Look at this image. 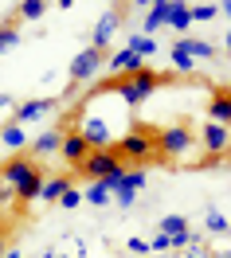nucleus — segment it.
Segmentation results:
<instances>
[{
    "instance_id": "obj_3",
    "label": "nucleus",
    "mask_w": 231,
    "mask_h": 258,
    "mask_svg": "<svg viewBox=\"0 0 231 258\" xmlns=\"http://www.w3.org/2000/svg\"><path fill=\"white\" fill-rule=\"evenodd\" d=\"M157 133H161L157 125L137 121V125H130L118 137L114 153L122 157V164H145V161H153V157H161V153H157Z\"/></svg>"
},
{
    "instance_id": "obj_40",
    "label": "nucleus",
    "mask_w": 231,
    "mask_h": 258,
    "mask_svg": "<svg viewBox=\"0 0 231 258\" xmlns=\"http://www.w3.org/2000/svg\"><path fill=\"white\" fill-rule=\"evenodd\" d=\"M227 90H231V82H227Z\"/></svg>"
},
{
    "instance_id": "obj_10",
    "label": "nucleus",
    "mask_w": 231,
    "mask_h": 258,
    "mask_svg": "<svg viewBox=\"0 0 231 258\" xmlns=\"http://www.w3.org/2000/svg\"><path fill=\"white\" fill-rule=\"evenodd\" d=\"M59 145H63V133H59V129H43V133H35L32 141H28V157L43 164L47 157L59 153Z\"/></svg>"
},
{
    "instance_id": "obj_36",
    "label": "nucleus",
    "mask_w": 231,
    "mask_h": 258,
    "mask_svg": "<svg viewBox=\"0 0 231 258\" xmlns=\"http://www.w3.org/2000/svg\"><path fill=\"white\" fill-rule=\"evenodd\" d=\"M4 258H24V254H20V250H4Z\"/></svg>"
},
{
    "instance_id": "obj_16",
    "label": "nucleus",
    "mask_w": 231,
    "mask_h": 258,
    "mask_svg": "<svg viewBox=\"0 0 231 258\" xmlns=\"http://www.w3.org/2000/svg\"><path fill=\"white\" fill-rule=\"evenodd\" d=\"M165 24H168V28H177V32H188V28H192V12H188V4H181V0H168Z\"/></svg>"
},
{
    "instance_id": "obj_32",
    "label": "nucleus",
    "mask_w": 231,
    "mask_h": 258,
    "mask_svg": "<svg viewBox=\"0 0 231 258\" xmlns=\"http://www.w3.org/2000/svg\"><path fill=\"white\" fill-rule=\"evenodd\" d=\"M126 246H130V254H149V239H130Z\"/></svg>"
},
{
    "instance_id": "obj_29",
    "label": "nucleus",
    "mask_w": 231,
    "mask_h": 258,
    "mask_svg": "<svg viewBox=\"0 0 231 258\" xmlns=\"http://www.w3.org/2000/svg\"><path fill=\"white\" fill-rule=\"evenodd\" d=\"M145 172H141V168H126V180H122V184H130L133 192H141V188H145Z\"/></svg>"
},
{
    "instance_id": "obj_26",
    "label": "nucleus",
    "mask_w": 231,
    "mask_h": 258,
    "mask_svg": "<svg viewBox=\"0 0 231 258\" xmlns=\"http://www.w3.org/2000/svg\"><path fill=\"white\" fill-rule=\"evenodd\" d=\"M172 67H181L184 75H188V71H196V59H192V55H188V51L181 47V39L172 43Z\"/></svg>"
},
{
    "instance_id": "obj_18",
    "label": "nucleus",
    "mask_w": 231,
    "mask_h": 258,
    "mask_svg": "<svg viewBox=\"0 0 231 258\" xmlns=\"http://www.w3.org/2000/svg\"><path fill=\"white\" fill-rule=\"evenodd\" d=\"M181 47L188 51L196 63H200V59H215V43H208V39H196V35H184Z\"/></svg>"
},
{
    "instance_id": "obj_23",
    "label": "nucleus",
    "mask_w": 231,
    "mask_h": 258,
    "mask_svg": "<svg viewBox=\"0 0 231 258\" xmlns=\"http://www.w3.org/2000/svg\"><path fill=\"white\" fill-rule=\"evenodd\" d=\"M157 231H161V235H168V239H177V235H184V231H188V219H184V215H165V219L157 223Z\"/></svg>"
},
{
    "instance_id": "obj_15",
    "label": "nucleus",
    "mask_w": 231,
    "mask_h": 258,
    "mask_svg": "<svg viewBox=\"0 0 231 258\" xmlns=\"http://www.w3.org/2000/svg\"><path fill=\"white\" fill-rule=\"evenodd\" d=\"M67 188H71V176H43V184H39V200H47V204H59Z\"/></svg>"
},
{
    "instance_id": "obj_21",
    "label": "nucleus",
    "mask_w": 231,
    "mask_h": 258,
    "mask_svg": "<svg viewBox=\"0 0 231 258\" xmlns=\"http://www.w3.org/2000/svg\"><path fill=\"white\" fill-rule=\"evenodd\" d=\"M43 12H47V4H43V0H24V4L12 8V16H16V20H39Z\"/></svg>"
},
{
    "instance_id": "obj_8",
    "label": "nucleus",
    "mask_w": 231,
    "mask_h": 258,
    "mask_svg": "<svg viewBox=\"0 0 231 258\" xmlns=\"http://www.w3.org/2000/svg\"><path fill=\"white\" fill-rule=\"evenodd\" d=\"M122 28V12L118 8H106L98 16V24H94V35H90V47H98L110 55V43H114V32Z\"/></svg>"
},
{
    "instance_id": "obj_7",
    "label": "nucleus",
    "mask_w": 231,
    "mask_h": 258,
    "mask_svg": "<svg viewBox=\"0 0 231 258\" xmlns=\"http://www.w3.org/2000/svg\"><path fill=\"white\" fill-rule=\"evenodd\" d=\"M196 145L204 149L208 157H223V153H227V145H231V133H227V125L204 121V125H200V133H196Z\"/></svg>"
},
{
    "instance_id": "obj_2",
    "label": "nucleus",
    "mask_w": 231,
    "mask_h": 258,
    "mask_svg": "<svg viewBox=\"0 0 231 258\" xmlns=\"http://www.w3.org/2000/svg\"><path fill=\"white\" fill-rule=\"evenodd\" d=\"M161 86H165V75H161V71H153V67L145 63L141 71H133V75H118V79H110L102 90H114V94L133 110V106H141L153 90H161Z\"/></svg>"
},
{
    "instance_id": "obj_37",
    "label": "nucleus",
    "mask_w": 231,
    "mask_h": 258,
    "mask_svg": "<svg viewBox=\"0 0 231 258\" xmlns=\"http://www.w3.org/2000/svg\"><path fill=\"white\" fill-rule=\"evenodd\" d=\"M223 47H227V55H231V32H227V39H223Z\"/></svg>"
},
{
    "instance_id": "obj_35",
    "label": "nucleus",
    "mask_w": 231,
    "mask_h": 258,
    "mask_svg": "<svg viewBox=\"0 0 231 258\" xmlns=\"http://www.w3.org/2000/svg\"><path fill=\"white\" fill-rule=\"evenodd\" d=\"M219 12H223V16L231 20V0H227V4H219Z\"/></svg>"
},
{
    "instance_id": "obj_20",
    "label": "nucleus",
    "mask_w": 231,
    "mask_h": 258,
    "mask_svg": "<svg viewBox=\"0 0 231 258\" xmlns=\"http://www.w3.org/2000/svg\"><path fill=\"white\" fill-rule=\"evenodd\" d=\"M126 47H130L133 55L145 63V59H153V55H157V39H149V35H133V39H126Z\"/></svg>"
},
{
    "instance_id": "obj_27",
    "label": "nucleus",
    "mask_w": 231,
    "mask_h": 258,
    "mask_svg": "<svg viewBox=\"0 0 231 258\" xmlns=\"http://www.w3.org/2000/svg\"><path fill=\"white\" fill-rule=\"evenodd\" d=\"M114 200H118V208H133V200H137V192H133L130 184H118V188H114Z\"/></svg>"
},
{
    "instance_id": "obj_6",
    "label": "nucleus",
    "mask_w": 231,
    "mask_h": 258,
    "mask_svg": "<svg viewBox=\"0 0 231 258\" xmlns=\"http://www.w3.org/2000/svg\"><path fill=\"white\" fill-rule=\"evenodd\" d=\"M102 67H106V51L98 47H86L79 51L75 59H71V86H79V82H90L94 75H98Z\"/></svg>"
},
{
    "instance_id": "obj_14",
    "label": "nucleus",
    "mask_w": 231,
    "mask_h": 258,
    "mask_svg": "<svg viewBox=\"0 0 231 258\" xmlns=\"http://www.w3.org/2000/svg\"><path fill=\"white\" fill-rule=\"evenodd\" d=\"M165 16H168V0H153V4H149V12H145V20H141V28H145L149 39H153V32H161V28H165Z\"/></svg>"
},
{
    "instance_id": "obj_33",
    "label": "nucleus",
    "mask_w": 231,
    "mask_h": 258,
    "mask_svg": "<svg viewBox=\"0 0 231 258\" xmlns=\"http://www.w3.org/2000/svg\"><path fill=\"white\" fill-rule=\"evenodd\" d=\"M4 110H16V98H12V94H4V90H0V113H4Z\"/></svg>"
},
{
    "instance_id": "obj_13",
    "label": "nucleus",
    "mask_w": 231,
    "mask_h": 258,
    "mask_svg": "<svg viewBox=\"0 0 231 258\" xmlns=\"http://www.w3.org/2000/svg\"><path fill=\"white\" fill-rule=\"evenodd\" d=\"M106 67H110V71H122V75H133V71H141L145 63H141L130 47H118V51H110V55H106Z\"/></svg>"
},
{
    "instance_id": "obj_5",
    "label": "nucleus",
    "mask_w": 231,
    "mask_h": 258,
    "mask_svg": "<svg viewBox=\"0 0 231 258\" xmlns=\"http://www.w3.org/2000/svg\"><path fill=\"white\" fill-rule=\"evenodd\" d=\"M79 172H83V176H94V180H106L110 172H126V164H122V157H118L114 149H90V157L83 161Z\"/></svg>"
},
{
    "instance_id": "obj_12",
    "label": "nucleus",
    "mask_w": 231,
    "mask_h": 258,
    "mask_svg": "<svg viewBox=\"0 0 231 258\" xmlns=\"http://www.w3.org/2000/svg\"><path fill=\"white\" fill-rule=\"evenodd\" d=\"M208 121L215 125H231V90L227 86H215L208 98Z\"/></svg>"
},
{
    "instance_id": "obj_9",
    "label": "nucleus",
    "mask_w": 231,
    "mask_h": 258,
    "mask_svg": "<svg viewBox=\"0 0 231 258\" xmlns=\"http://www.w3.org/2000/svg\"><path fill=\"white\" fill-rule=\"evenodd\" d=\"M59 102L55 98H28V102H16V110H12V125H28V121H39V117H47Z\"/></svg>"
},
{
    "instance_id": "obj_1",
    "label": "nucleus",
    "mask_w": 231,
    "mask_h": 258,
    "mask_svg": "<svg viewBox=\"0 0 231 258\" xmlns=\"http://www.w3.org/2000/svg\"><path fill=\"white\" fill-rule=\"evenodd\" d=\"M43 164L32 161L28 153H16L12 161L0 164V184H8L12 192H16L20 204H28V200H39V184H43Z\"/></svg>"
},
{
    "instance_id": "obj_22",
    "label": "nucleus",
    "mask_w": 231,
    "mask_h": 258,
    "mask_svg": "<svg viewBox=\"0 0 231 258\" xmlns=\"http://www.w3.org/2000/svg\"><path fill=\"white\" fill-rule=\"evenodd\" d=\"M83 200L90 204V208H106L114 196H110V188H106V184H98V180H94V184H90V188L83 192Z\"/></svg>"
},
{
    "instance_id": "obj_30",
    "label": "nucleus",
    "mask_w": 231,
    "mask_h": 258,
    "mask_svg": "<svg viewBox=\"0 0 231 258\" xmlns=\"http://www.w3.org/2000/svg\"><path fill=\"white\" fill-rule=\"evenodd\" d=\"M79 204H83V192H79V188H67L63 200H59V208H63V211H75Z\"/></svg>"
},
{
    "instance_id": "obj_31",
    "label": "nucleus",
    "mask_w": 231,
    "mask_h": 258,
    "mask_svg": "<svg viewBox=\"0 0 231 258\" xmlns=\"http://www.w3.org/2000/svg\"><path fill=\"white\" fill-rule=\"evenodd\" d=\"M149 250H157V254H165V250H168V235H161V231H157V235L149 239Z\"/></svg>"
},
{
    "instance_id": "obj_11",
    "label": "nucleus",
    "mask_w": 231,
    "mask_h": 258,
    "mask_svg": "<svg viewBox=\"0 0 231 258\" xmlns=\"http://www.w3.org/2000/svg\"><path fill=\"white\" fill-rule=\"evenodd\" d=\"M59 157H63L71 168H83V161L90 157V141H86L83 133L75 129V133H63V145H59Z\"/></svg>"
},
{
    "instance_id": "obj_28",
    "label": "nucleus",
    "mask_w": 231,
    "mask_h": 258,
    "mask_svg": "<svg viewBox=\"0 0 231 258\" xmlns=\"http://www.w3.org/2000/svg\"><path fill=\"white\" fill-rule=\"evenodd\" d=\"M177 258H212V250H208V242H204V239H196L188 250H181Z\"/></svg>"
},
{
    "instance_id": "obj_4",
    "label": "nucleus",
    "mask_w": 231,
    "mask_h": 258,
    "mask_svg": "<svg viewBox=\"0 0 231 258\" xmlns=\"http://www.w3.org/2000/svg\"><path fill=\"white\" fill-rule=\"evenodd\" d=\"M192 149H196V129L188 125V121L165 125L161 133H157V153H161L165 161H184Z\"/></svg>"
},
{
    "instance_id": "obj_24",
    "label": "nucleus",
    "mask_w": 231,
    "mask_h": 258,
    "mask_svg": "<svg viewBox=\"0 0 231 258\" xmlns=\"http://www.w3.org/2000/svg\"><path fill=\"white\" fill-rule=\"evenodd\" d=\"M204 227H208L212 235H227V231H231L227 215H223V211H215V208H208V215H204Z\"/></svg>"
},
{
    "instance_id": "obj_17",
    "label": "nucleus",
    "mask_w": 231,
    "mask_h": 258,
    "mask_svg": "<svg viewBox=\"0 0 231 258\" xmlns=\"http://www.w3.org/2000/svg\"><path fill=\"white\" fill-rule=\"evenodd\" d=\"M0 141L12 149V153H24V149H28V133H24V125H12V121H8V125H0Z\"/></svg>"
},
{
    "instance_id": "obj_19",
    "label": "nucleus",
    "mask_w": 231,
    "mask_h": 258,
    "mask_svg": "<svg viewBox=\"0 0 231 258\" xmlns=\"http://www.w3.org/2000/svg\"><path fill=\"white\" fill-rule=\"evenodd\" d=\"M20 20L12 16V20H4V24H0V55H8V51L16 47L20 43V28H16Z\"/></svg>"
},
{
    "instance_id": "obj_25",
    "label": "nucleus",
    "mask_w": 231,
    "mask_h": 258,
    "mask_svg": "<svg viewBox=\"0 0 231 258\" xmlns=\"http://www.w3.org/2000/svg\"><path fill=\"white\" fill-rule=\"evenodd\" d=\"M188 12H192V24H208L219 16V4H188Z\"/></svg>"
},
{
    "instance_id": "obj_38",
    "label": "nucleus",
    "mask_w": 231,
    "mask_h": 258,
    "mask_svg": "<svg viewBox=\"0 0 231 258\" xmlns=\"http://www.w3.org/2000/svg\"><path fill=\"white\" fill-rule=\"evenodd\" d=\"M215 258H231V250H219V254H215Z\"/></svg>"
},
{
    "instance_id": "obj_34",
    "label": "nucleus",
    "mask_w": 231,
    "mask_h": 258,
    "mask_svg": "<svg viewBox=\"0 0 231 258\" xmlns=\"http://www.w3.org/2000/svg\"><path fill=\"white\" fill-rule=\"evenodd\" d=\"M4 250H8V231L0 227V258H4Z\"/></svg>"
},
{
    "instance_id": "obj_39",
    "label": "nucleus",
    "mask_w": 231,
    "mask_h": 258,
    "mask_svg": "<svg viewBox=\"0 0 231 258\" xmlns=\"http://www.w3.org/2000/svg\"><path fill=\"white\" fill-rule=\"evenodd\" d=\"M165 258H177V254H165Z\"/></svg>"
}]
</instances>
